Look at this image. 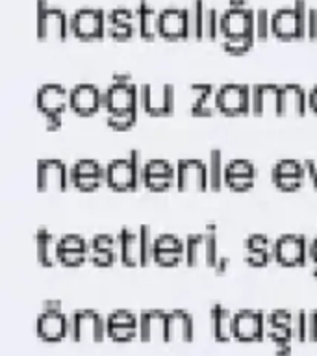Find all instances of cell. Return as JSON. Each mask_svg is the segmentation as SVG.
Returning a JSON list of instances; mask_svg holds the SVG:
<instances>
[{"label": "cell", "instance_id": "cell-1", "mask_svg": "<svg viewBox=\"0 0 317 356\" xmlns=\"http://www.w3.org/2000/svg\"><path fill=\"white\" fill-rule=\"evenodd\" d=\"M145 163H141V154L138 150H132L127 158L111 160L106 165V184L117 191H128L138 189L139 184H143Z\"/></svg>", "mask_w": 317, "mask_h": 356}, {"label": "cell", "instance_id": "cell-2", "mask_svg": "<svg viewBox=\"0 0 317 356\" xmlns=\"http://www.w3.org/2000/svg\"><path fill=\"white\" fill-rule=\"evenodd\" d=\"M306 19H308L306 2L297 0L293 8H282L273 13L271 33L284 41L306 38Z\"/></svg>", "mask_w": 317, "mask_h": 356}, {"label": "cell", "instance_id": "cell-3", "mask_svg": "<svg viewBox=\"0 0 317 356\" xmlns=\"http://www.w3.org/2000/svg\"><path fill=\"white\" fill-rule=\"evenodd\" d=\"M102 108L106 111H122L141 108L139 88L128 74H115L113 82L102 91Z\"/></svg>", "mask_w": 317, "mask_h": 356}, {"label": "cell", "instance_id": "cell-4", "mask_svg": "<svg viewBox=\"0 0 317 356\" xmlns=\"http://www.w3.org/2000/svg\"><path fill=\"white\" fill-rule=\"evenodd\" d=\"M69 323H71L69 338L76 341H102L108 336L106 317L91 308L72 312L69 316Z\"/></svg>", "mask_w": 317, "mask_h": 356}, {"label": "cell", "instance_id": "cell-5", "mask_svg": "<svg viewBox=\"0 0 317 356\" xmlns=\"http://www.w3.org/2000/svg\"><path fill=\"white\" fill-rule=\"evenodd\" d=\"M256 32V11L247 8L243 0H232V4L221 15V35L239 38Z\"/></svg>", "mask_w": 317, "mask_h": 356}, {"label": "cell", "instance_id": "cell-6", "mask_svg": "<svg viewBox=\"0 0 317 356\" xmlns=\"http://www.w3.org/2000/svg\"><path fill=\"white\" fill-rule=\"evenodd\" d=\"M71 32V21L63 10L50 6L44 0L38 2V38L63 41Z\"/></svg>", "mask_w": 317, "mask_h": 356}, {"label": "cell", "instance_id": "cell-7", "mask_svg": "<svg viewBox=\"0 0 317 356\" xmlns=\"http://www.w3.org/2000/svg\"><path fill=\"white\" fill-rule=\"evenodd\" d=\"M219 254H217V236L216 232L191 234L186 239V261L189 266H208L216 267Z\"/></svg>", "mask_w": 317, "mask_h": 356}, {"label": "cell", "instance_id": "cell-8", "mask_svg": "<svg viewBox=\"0 0 317 356\" xmlns=\"http://www.w3.org/2000/svg\"><path fill=\"white\" fill-rule=\"evenodd\" d=\"M308 238L300 234H286L273 243V258L282 266H302L308 260Z\"/></svg>", "mask_w": 317, "mask_h": 356}, {"label": "cell", "instance_id": "cell-9", "mask_svg": "<svg viewBox=\"0 0 317 356\" xmlns=\"http://www.w3.org/2000/svg\"><path fill=\"white\" fill-rule=\"evenodd\" d=\"M139 102L150 115H169L174 110V88L171 83L163 86H141Z\"/></svg>", "mask_w": 317, "mask_h": 356}, {"label": "cell", "instance_id": "cell-10", "mask_svg": "<svg viewBox=\"0 0 317 356\" xmlns=\"http://www.w3.org/2000/svg\"><path fill=\"white\" fill-rule=\"evenodd\" d=\"M250 91L245 83H225L217 89V111L225 115H241L250 111Z\"/></svg>", "mask_w": 317, "mask_h": 356}, {"label": "cell", "instance_id": "cell-11", "mask_svg": "<svg viewBox=\"0 0 317 356\" xmlns=\"http://www.w3.org/2000/svg\"><path fill=\"white\" fill-rule=\"evenodd\" d=\"M35 180L39 191H63L71 184V171L61 160L47 158L38 161Z\"/></svg>", "mask_w": 317, "mask_h": 356}, {"label": "cell", "instance_id": "cell-12", "mask_svg": "<svg viewBox=\"0 0 317 356\" xmlns=\"http://www.w3.org/2000/svg\"><path fill=\"white\" fill-rule=\"evenodd\" d=\"M106 28L104 13L95 8H82L71 17V32L83 41L100 39L106 33Z\"/></svg>", "mask_w": 317, "mask_h": 356}, {"label": "cell", "instance_id": "cell-13", "mask_svg": "<svg viewBox=\"0 0 317 356\" xmlns=\"http://www.w3.org/2000/svg\"><path fill=\"white\" fill-rule=\"evenodd\" d=\"M35 104L43 117L63 115V111L71 108V91L60 83H44L35 93Z\"/></svg>", "mask_w": 317, "mask_h": 356}, {"label": "cell", "instance_id": "cell-14", "mask_svg": "<svg viewBox=\"0 0 317 356\" xmlns=\"http://www.w3.org/2000/svg\"><path fill=\"white\" fill-rule=\"evenodd\" d=\"M160 38L167 41L191 38V19L186 8H167L160 13Z\"/></svg>", "mask_w": 317, "mask_h": 356}, {"label": "cell", "instance_id": "cell-15", "mask_svg": "<svg viewBox=\"0 0 317 356\" xmlns=\"http://www.w3.org/2000/svg\"><path fill=\"white\" fill-rule=\"evenodd\" d=\"M177 186L180 189H206L210 188L208 163L197 158L180 160L177 165Z\"/></svg>", "mask_w": 317, "mask_h": 356}, {"label": "cell", "instance_id": "cell-16", "mask_svg": "<svg viewBox=\"0 0 317 356\" xmlns=\"http://www.w3.org/2000/svg\"><path fill=\"white\" fill-rule=\"evenodd\" d=\"M35 330L44 341H60L69 336L71 330L69 316L63 314V310H41L35 319Z\"/></svg>", "mask_w": 317, "mask_h": 356}, {"label": "cell", "instance_id": "cell-17", "mask_svg": "<svg viewBox=\"0 0 317 356\" xmlns=\"http://www.w3.org/2000/svg\"><path fill=\"white\" fill-rule=\"evenodd\" d=\"M266 334V314L260 310L243 308L234 314V338L254 341Z\"/></svg>", "mask_w": 317, "mask_h": 356}, {"label": "cell", "instance_id": "cell-18", "mask_svg": "<svg viewBox=\"0 0 317 356\" xmlns=\"http://www.w3.org/2000/svg\"><path fill=\"white\" fill-rule=\"evenodd\" d=\"M108 323V336L115 341H127L139 336V316L130 310H113L106 316Z\"/></svg>", "mask_w": 317, "mask_h": 356}, {"label": "cell", "instance_id": "cell-19", "mask_svg": "<svg viewBox=\"0 0 317 356\" xmlns=\"http://www.w3.org/2000/svg\"><path fill=\"white\" fill-rule=\"evenodd\" d=\"M139 338L145 341L163 339L169 341V312L143 310L139 314Z\"/></svg>", "mask_w": 317, "mask_h": 356}, {"label": "cell", "instance_id": "cell-20", "mask_svg": "<svg viewBox=\"0 0 317 356\" xmlns=\"http://www.w3.org/2000/svg\"><path fill=\"white\" fill-rule=\"evenodd\" d=\"M102 108V91L95 83H78L71 89V110L78 115H93Z\"/></svg>", "mask_w": 317, "mask_h": 356}, {"label": "cell", "instance_id": "cell-21", "mask_svg": "<svg viewBox=\"0 0 317 356\" xmlns=\"http://www.w3.org/2000/svg\"><path fill=\"white\" fill-rule=\"evenodd\" d=\"M278 99H280V86L277 83H256L250 91V111L254 115H278Z\"/></svg>", "mask_w": 317, "mask_h": 356}, {"label": "cell", "instance_id": "cell-22", "mask_svg": "<svg viewBox=\"0 0 317 356\" xmlns=\"http://www.w3.org/2000/svg\"><path fill=\"white\" fill-rule=\"evenodd\" d=\"M308 93L297 83L280 86L278 115H304L308 111Z\"/></svg>", "mask_w": 317, "mask_h": 356}, {"label": "cell", "instance_id": "cell-23", "mask_svg": "<svg viewBox=\"0 0 317 356\" xmlns=\"http://www.w3.org/2000/svg\"><path fill=\"white\" fill-rule=\"evenodd\" d=\"M119 256L124 266H143V252H141V236L132 228H122L119 236Z\"/></svg>", "mask_w": 317, "mask_h": 356}, {"label": "cell", "instance_id": "cell-24", "mask_svg": "<svg viewBox=\"0 0 317 356\" xmlns=\"http://www.w3.org/2000/svg\"><path fill=\"white\" fill-rule=\"evenodd\" d=\"M35 254L41 266L50 267L60 261V239L47 228H39L35 234Z\"/></svg>", "mask_w": 317, "mask_h": 356}, {"label": "cell", "instance_id": "cell-25", "mask_svg": "<svg viewBox=\"0 0 317 356\" xmlns=\"http://www.w3.org/2000/svg\"><path fill=\"white\" fill-rule=\"evenodd\" d=\"M191 106L189 111L193 115L199 117H208L217 110V89L208 83H197L191 86Z\"/></svg>", "mask_w": 317, "mask_h": 356}, {"label": "cell", "instance_id": "cell-26", "mask_svg": "<svg viewBox=\"0 0 317 356\" xmlns=\"http://www.w3.org/2000/svg\"><path fill=\"white\" fill-rule=\"evenodd\" d=\"M133 19H136V11L127 10V8H117L108 15L106 32L119 41L130 39L133 35Z\"/></svg>", "mask_w": 317, "mask_h": 356}, {"label": "cell", "instance_id": "cell-27", "mask_svg": "<svg viewBox=\"0 0 317 356\" xmlns=\"http://www.w3.org/2000/svg\"><path fill=\"white\" fill-rule=\"evenodd\" d=\"M195 336L193 316L188 310L177 308L169 312V341H189Z\"/></svg>", "mask_w": 317, "mask_h": 356}, {"label": "cell", "instance_id": "cell-28", "mask_svg": "<svg viewBox=\"0 0 317 356\" xmlns=\"http://www.w3.org/2000/svg\"><path fill=\"white\" fill-rule=\"evenodd\" d=\"M211 332L219 341H228L234 338V314L227 306L213 305L210 308Z\"/></svg>", "mask_w": 317, "mask_h": 356}, {"label": "cell", "instance_id": "cell-29", "mask_svg": "<svg viewBox=\"0 0 317 356\" xmlns=\"http://www.w3.org/2000/svg\"><path fill=\"white\" fill-rule=\"evenodd\" d=\"M136 21H138L139 35L147 41H152L160 35V13H156L154 8H150L147 2H141L136 10Z\"/></svg>", "mask_w": 317, "mask_h": 356}, {"label": "cell", "instance_id": "cell-30", "mask_svg": "<svg viewBox=\"0 0 317 356\" xmlns=\"http://www.w3.org/2000/svg\"><path fill=\"white\" fill-rule=\"evenodd\" d=\"M225 171H227V163L222 161L221 150H211L208 156V177H210V188L221 189L225 184Z\"/></svg>", "mask_w": 317, "mask_h": 356}, {"label": "cell", "instance_id": "cell-31", "mask_svg": "<svg viewBox=\"0 0 317 356\" xmlns=\"http://www.w3.org/2000/svg\"><path fill=\"white\" fill-rule=\"evenodd\" d=\"M206 13H208V8H206L202 0H195L193 6L189 8V19H191V35H193L195 39H204Z\"/></svg>", "mask_w": 317, "mask_h": 356}, {"label": "cell", "instance_id": "cell-32", "mask_svg": "<svg viewBox=\"0 0 317 356\" xmlns=\"http://www.w3.org/2000/svg\"><path fill=\"white\" fill-rule=\"evenodd\" d=\"M138 110H122V111H108V115H106V122L110 124L111 128H115V130H127L136 122L138 119Z\"/></svg>", "mask_w": 317, "mask_h": 356}, {"label": "cell", "instance_id": "cell-33", "mask_svg": "<svg viewBox=\"0 0 317 356\" xmlns=\"http://www.w3.org/2000/svg\"><path fill=\"white\" fill-rule=\"evenodd\" d=\"M256 32L247 33V35H239V38H227L222 39V49L230 52V54H243L249 49H252V44L256 41Z\"/></svg>", "mask_w": 317, "mask_h": 356}, {"label": "cell", "instance_id": "cell-34", "mask_svg": "<svg viewBox=\"0 0 317 356\" xmlns=\"http://www.w3.org/2000/svg\"><path fill=\"white\" fill-rule=\"evenodd\" d=\"M177 177V167L172 165L171 161L163 160V158H152L145 163L143 177Z\"/></svg>", "mask_w": 317, "mask_h": 356}, {"label": "cell", "instance_id": "cell-35", "mask_svg": "<svg viewBox=\"0 0 317 356\" xmlns=\"http://www.w3.org/2000/svg\"><path fill=\"white\" fill-rule=\"evenodd\" d=\"M83 175H106V167H102L97 160L82 158L71 169V177H83Z\"/></svg>", "mask_w": 317, "mask_h": 356}, {"label": "cell", "instance_id": "cell-36", "mask_svg": "<svg viewBox=\"0 0 317 356\" xmlns=\"http://www.w3.org/2000/svg\"><path fill=\"white\" fill-rule=\"evenodd\" d=\"M295 314L288 308H277L266 316V327H289L293 325Z\"/></svg>", "mask_w": 317, "mask_h": 356}, {"label": "cell", "instance_id": "cell-37", "mask_svg": "<svg viewBox=\"0 0 317 356\" xmlns=\"http://www.w3.org/2000/svg\"><path fill=\"white\" fill-rule=\"evenodd\" d=\"M154 250H174V252L186 254V241L172 234H161L154 239Z\"/></svg>", "mask_w": 317, "mask_h": 356}, {"label": "cell", "instance_id": "cell-38", "mask_svg": "<svg viewBox=\"0 0 317 356\" xmlns=\"http://www.w3.org/2000/svg\"><path fill=\"white\" fill-rule=\"evenodd\" d=\"M219 35H221V15L217 13L216 8H208V13H206L204 39L216 41Z\"/></svg>", "mask_w": 317, "mask_h": 356}, {"label": "cell", "instance_id": "cell-39", "mask_svg": "<svg viewBox=\"0 0 317 356\" xmlns=\"http://www.w3.org/2000/svg\"><path fill=\"white\" fill-rule=\"evenodd\" d=\"M273 171L278 175H291V177H306L304 163L297 160H280L275 163Z\"/></svg>", "mask_w": 317, "mask_h": 356}, {"label": "cell", "instance_id": "cell-40", "mask_svg": "<svg viewBox=\"0 0 317 356\" xmlns=\"http://www.w3.org/2000/svg\"><path fill=\"white\" fill-rule=\"evenodd\" d=\"M139 236H141V252H143V266H147L154 258V239L152 232L147 225L139 227Z\"/></svg>", "mask_w": 317, "mask_h": 356}, {"label": "cell", "instance_id": "cell-41", "mask_svg": "<svg viewBox=\"0 0 317 356\" xmlns=\"http://www.w3.org/2000/svg\"><path fill=\"white\" fill-rule=\"evenodd\" d=\"M89 249L93 250H119V239L111 234H97L89 241Z\"/></svg>", "mask_w": 317, "mask_h": 356}, {"label": "cell", "instance_id": "cell-42", "mask_svg": "<svg viewBox=\"0 0 317 356\" xmlns=\"http://www.w3.org/2000/svg\"><path fill=\"white\" fill-rule=\"evenodd\" d=\"M291 330H293V339H297V341L308 339V312L299 310L295 314Z\"/></svg>", "mask_w": 317, "mask_h": 356}, {"label": "cell", "instance_id": "cell-43", "mask_svg": "<svg viewBox=\"0 0 317 356\" xmlns=\"http://www.w3.org/2000/svg\"><path fill=\"white\" fill-rule=\"evenodd\" d=\"M60 250H88L89 243L80 234H65L60 238Z\"/></svg>", "mask_w": 317, "mask_h": 356}, {"label": "cell", "instance_id": "cell-44", "mask_svg": "<svg viewBox=\"0 0 317 356\" xmlns=\"http://www.w3.org/2000/svg\"><path fill=\"white\" fill-rule=\"evenodd\" d=\"M271 178L275 186L280 189H286V191H291V189H297L302 186V182L306 180V177H291V175H278V172L271 171Z\"/></svg>", "mask_w": 317, "mask_h": 356}, {"label": "cell", "instance_id": "cell-45", "mask_svg": "<svg viewBox=\"0 0 317 356\" xmlns=\"http://www.w3.org/2000/svg\"><path fill=\"white\" fill-rule=\"evenodd\" d=\"M230 175H245V177H256V167L250 160H232L227 163V171Z\"/></svg>", "mask_w": 317, "mask_h": 356}, {"label": "cell", "instance_id": "cell-46", "mask_svg": "<svg viewBox=\"0 0 317 356\" xmlns=\"http://www.w3.org/2000/svg\"><path fill=\"white\" fill-rule=\"evenodd\" d=\"M106 182V175H83V177H71V184H74L80 189H95L99 188L100 184Z\"/></svg>", "mask_w": 317, "mask_h": 356}, {"label": "cell", "instance_id": "cell-47", "mask_svg": "<svg viewBox=\"0 0 317 356\" xmlns=\"http://www.w3.org/2000/svg\"><path fill=\"white\" fill-rule=\"evenodd\" d=\"M271 33V15L267 10L256 11V38L267 39Z\"/></svg>", "mask_w": 317, "mask_h": 356}, {"label": "cell", "instance_id": "cell-48", "mask_svg": "<svg viewBox=\"0 0 317 356\" xmlns=\"http://www.w3.org/2000/svg\"><path fill=\"white\" fill-rule=\"evenodd\" d=\"M177 182V177H163V175H158V177H143V184L152 191H163V189L171 188L172 184Z\"/></svg>", "mask_w": 317, "mask_h": 356}, {"label": "cell", "instance_id": "cell-49", "mask_svg": "<svg viewBox=\"0 0 317 356\" xmlns=\"http://www.w3.org/2000/svg\"><path fill=\"white\" fill-rule=\"evenodd\" d=\"M117 252H119V250H93V249H89V260L93 261V264H97V266L108 267L117 260Z\"/></svg>", "mask_w": 317, "mask_h": 356}, {"label": "cell", "instance_id": "cell-50", "mask_svg": "<svg viewBox=\"0 0 317 356\" xmlns=\"http://www.w3.org/2000/svg\"><path fill=\"white\" fill-rule=\"evenodd\" d=\"M245 250H271V241L263 234H252L245 239Z\"/></svg>", "mask_w": 317, "mask_h": 356}, {"label": "cell", "instance_id": "cell-51", "mask_svg": "<svg viewBox=\"0 0 317 356\" xmlns=\"http://www.w3.org/2000/svg\"><path fill=\"white\" fill-rule=\"evenodd\" d=\"M89 258L88 250H60V261L65 266H80Z\"/></svg>", "mask_w": 317, "mask_h": 356}, {"label": "cell", "instance_id": "cell-52", "mask_svg": "<svg viewBox=\"0 0 317 356\" xmlns=\"http://www.w3.org/2000/svg\"><path fill=\"white\" fill-rule=\"evenodd\" d=\"M256 177H245V175H230L225 172V184H228L232 189H247L254 184Z\"/></svg>", "mask_w": 317, "mask_h": 356}, {"label": "cell", "instance_id": "cell-53", "mask_svg": "<svg viewBox=\"0 0 317 356\" xmlns=\"http://www.w3.org/2000/svg\"><path fill=\"white\" fill-rule=\"evenodd\" d=\"M273 258L271 250H245V261L249 266H266L267 261Z\"/></svg>", "mask_w": 317, "mask_h": 356}, {"label": "cell", "instance_id": "cell-54", "mask_svg": "<svg viewBox=\"0 0 317 356\" xmlns=\"http://www.w3.org/2000/svg\"><path fill=\"white\" fill-rule=\"evenodd\" d=\"M306 38L317 39V10H308V19H306Z\"/></svg>", "mask_w": 317, "mask_h": 356}, {"label": "cell", "instance_id": "cell-55", "mask_svg": "<svg viewBox=\"0 0 317 356\" xmlns=\"http://www.w3.org/2000/svg\"><path fill=\"white\" fill-rule=\"evenodd\" d=\"M308 339L317 341V310L308 312Z\"/></svg>", "mask_w": 317, "mask_h": 356}, {"label": "cell", "instance_id": "cell-56", "mask_svg": "<svg viewBox=\"0 0 317 356\" xmlns=\"http://www.w3.org/2000/svg\"><path fill=\"white\" fill-rule=\"evenodd\" d=\"M306 167V178H310L314 188H317V161H304Z\"/></svg>", "mask_w": 317, "mask_h": 356}, {"label": "cell", "instance_id": "cell-57", "mask_svg": "<svg viewBox=\"0 0 317 356\" xmlns=\"http://www.w3.org/2000/svg\"><path fill=\"white\" fill-rule=\"evenodd\" d=\"M291 341L293 339H278V341H273V343H275V349H277L278 355H289L291 353Z\"/></svg>", "mask_w": 317, "mask_h": 356}, {"label": "cell", "instance_id": "cell-58", "mask_svg": "<svg viewBox=\"0 0 317 356\" xmlns=\"http://www.w3.org/2000/svg\"><path fill=\"white\" fill-rule=\"evenodd\" d=\"M44 127L49 130H56V128L61 127V115H49L44 117Z\"/></svg>", "mask_w": 317, "mask_h": 356}, {"label": "cell", "instance_id": "cell-59", "mask_svg": "<svg viewBox=\"0 0 317 356\" xmlns=\"http://www.w3.org/2000/svg\"><path fill=\"white\" fill-rule=\"evenodd\" d=\"M308 260H311V264H317V236L308 245Z\"/></svg>", "mask_w": 317, "mask_h": 356}, {"label": "cell", "instance_id": "cell-60", "mask_svg": "<svg viewBox=\"0 0 317 356\" xmlns=\"http://www.w3.org/2000/svg\"><path fill=\"white\" fill-rule=\"evenodd\" d=\"M308 106L314 113H317V86L308 93Z\"/></svg>", "mask_w": 317, "mask_h": 356}, {"label": "cell", "instance_id": "cell-61", "mask_svg": "<svg viewBox=\"0 0 317 356\" xmlns=\"http://www.w3.org/2000/svg\"><path fill=\"white\" fill-rule=\"evenodd\" d=\"M228 264H230V258H227V256H219V260H217V264H216V267H213V269H216L217 273H225L228 269Z\"/></svg>", "mask_w": 317, "mask_h": 356}, {"label": "cell", "instance_id": "cell-62", "mask_svg": "<svg viewBox=\"0 0 317 356\" xmlns=\"http://www.w3.org/2000/svg\"><path fill=\"white\" fill-rule=\"evenodd\" d=\"M43 310H61V300H44Z\"/></svg>", "mask_w": 317, "mask_h": 356}, {"label": "cell", "instance_id": "cell-63", "mask_svg": "<svg viewBox=\"0 0 317 356\" xmlns=\"http://www.w3.org/2000/svg\"><path fill=\"white\" fill-rule=\"evenodd\" d=\"M311 273L317 277V264H311Z\"/></svg>", "mask_w": 317, "mask_h": 356}]
</instances>
